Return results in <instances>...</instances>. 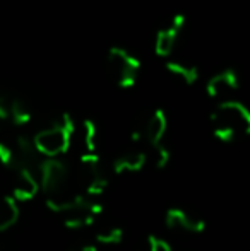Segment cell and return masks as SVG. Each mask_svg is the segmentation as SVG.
<instances>
[{"label": "cell", "instance_id": "obj_2", "mask_svg": "<svg viewBox=\"0 0 250 251\" xmlns=\"http://www.w3.org/2000/svg\"><path fill=\"white\" fill-rule=\"evenodd\" d=\"M74 130H76V125H74L72 116L69 113H62L50 126L40 130L33 137L34 149L47 159L58 157L70 149Z\"/></svg>", "mask_w": 250, "mask_h": 251}, {"label": "cell", "instance_id": "obj_10", "mask_svg": "<svg viewBox=\"0 0 250 251\" xmlns=\"http://www.w3.org/2000/svg\"><path fill=\"white\" fill-rule=\"evenodd\" d=\"M40 192V183H38L36 171L26 168L16 169V178L12 185V199L16 201H28L36 197Z\"/></svg>", "mask_w": 250, "mask_h": 251}, {"label": "cell", "instance_id": "obj_1", "mask_svg": "<svg viewBox=\"0 0 250 251\" xmlns=\"http://www.w3.org/2000/svg\"><path fill=\"white\" fill-rule=\"evenodd\" d=\"M211 128L221 142H235L250 133V113L242 102L228 100L214 108L209 116Z\"/></svg>", "mask_w": 250, "mask_h": 251}, {"label": "cell", "instance_id": "obj_20", "mask_svg": "<svg viewBox=\"0 0 250 251\" xmlns=\"http://www.w3.org/2000/svg\"><path fill=\"white\" fill-rule=\"evenodd\" d=\"M70 251H98V250H96V246L84 245V246H77V248H72Z\"/></svg>", "mask_w": 250, "mask_h": 251}, {"label": "cell", "instance_id": "obj_8", "mask_svg": "<svg viewBox=\"0 0 250 251\" xmlns=\"http://www.w3.org/2000/svg\"><path fill=\"white\" fill-rule=\"evenodd\" d=\"M238 87H240L238 74L235 72L233 69H224L207 80L206 91L214 100L228 101V98H230L235 91H238Z\"/></svg>", "mask_w": 250, "mask_h": 251}, {"label": "cell", "instance_id": "obj_11", "mask_svg": "<svg viewBox=\"0 0 250 251\" xmlns=\"http://www.w3.org/2000/svg\"><path fill=\"white\" fill-rule=\"evenodd\" d=\"M167 128H168L167 115H165L163 109H156V111L151 113V116L144 123V126H140V130H142V140H146L151 149H153V147L161 144L165 133H167Z\"/></svg>", "mask_w": 250, "mask_h": 251}, {"label": "cell", "instance_id": "obj_9", "mask_svg": "<svg viewBox=\"0 0 250 251\" xmlns=\"http://www.w3.org/2000/svg\"><path fill=\"white\" fill-rule=\"evenodd\" d=\"M165 222L173 231L190 232V234H199L206 229V222L202 219L184 208H170L165 215Z\"/></svg>", "mask_w": 250, "mask_h": 251}, {"label": "cell", "instance_id": "obj_3", "mask_svg": "<svg viewBox=\"0 0 250 251\" xmlns=\"http://www.w3.org/2000/svg\"><path fill=\"white\" fill-rule=\"evenodd\" d=\"M36 176L40 188L47 193V200H62L74 195L69 183L70 169L58 157L41 161L36 169Z\"/></svg>", "mask_w": 250, "mask_h": 251}, {"label": "cell", "instance_id": "obj_15", "mask_svg": "<svg viewBox=\"0 0 250 251\" xmlns=\"http://www.w3.org/2000/svg\"><path fill=\"white\" fill-rule=\"evenodd\" d=\"M19 219V207L12 197H0V231L12 227Z\"/></svg>", "mask_w": 250, "mask_h": 251}, {"label": "cell", "instance_id": "obj_14", "mask_svg": "<svg viewBox=\"0 0 250 251\" xmlns=\"http://www.w3.org/2000/svg\"><path fill=\"white\" fill-rule=\"evenodd\" d=\"M33 118V109L29 102L23 98H9V122L17 126H24Z\"/></svg>", "mask_w": 250, "mask_h": 251}, {"label": "cell", "instance_id": "obj_16", "mask_svg": "<svg viewBox=\"0 0 250 251\" xmlns=\"http://www.w3.org/2000/svg\"><path fill=\"white\" fill-rule=\"evenodd\" d=\"M83 132H84V147L86 152L94 154L98 149V126L93 120H84L83 123Z\"/></svg>", "mask_w": 250, "mask_h": 251}, {"label": "cell", "instance_id": "obj_12", "mask_svg": "<svg viewBox=\"0 0 250 251\" xmlns=\"http://www.w3.org/2000/svg\"><path fill=\"white\" fill-rule=\"evenodd\" d=\"M147 155L140 151L127 152V154L118 155L113 161V171L117 175H129V173H137L146 166Z\"/></svg>", "mask_w": 250, "mask_h": 251}, {"label": "cell", "instance_id": "obj_17", "mask_svg": "<svg viewBox=\"0 0 250 251\" xmlns=\"http://www.w3.org/2000/svg\"><path fill=\"white\" fill-rule=\"evenodd\" d=\"M124 239V231L120 227H107L96 234V241L105 246L118 245Z\"/></svg>", "mask_w": 250, "mask_h": 251}, {"label": "cell", "instance_id": "obj_19", "mask_svg": "<svg viewBox=\"0 0 250 251\" xmlns=\"http://www.w3.org/2000/svg\"><path fill=\"white\" fill-rule=\"evenodd\" d=\"M153 151H154V164H156V168L165 169L168 166V162H170V157H171L170 151H168L165 146H161V144L156 147H153Z\"/></svg>", "mask_w": 250, "mask_h": 251}, {"label": "cell", "instance_id": "obj_4", "mask_svg": "<svg viewBox=\"0 0 250 251\" xmlns=\"http://www.w3.org/2000/svg\"><path fill=\"white\" fill-rule=\"evenodd\" d=\"M107 72L117 87L130 89L137 82L140 62L130 51L120 47H113L107 53Z\"/></svg>", "mask_w": 250, "mask_h": 251}, {"label": "cell", "instance_id": "obj_5", "mask_svg": "<svg viewBox=\"0 0 250 251\" xmlns=\"http://www.w3.org/2000/svg\"><path fill=\"white\" fill-rule=\"evenodd\" d=\"M77 176L84 183V190L89 197H100L107 190V176L101 168L100 155L94 152H84L77 162Z\"/></svg>", "mask_w": 250, "mask_h": 251}, {"label": "cell", "instance_id": "obj_6", "mask_svg": "<svg viewBox=\"0 0 250 251\" xmlns=\"http://www.w3.org/2000/svg\"><path fill=\"white\" fill-rule=\"evenodd\" d=\"M185 26V16L184 14H173L168 17V21L156 31V38H154V51L158 56H167L171 55L175 50L178 41V34Z\"/></svg>", "mask_w": 250, "mask_h": 251}, {"label": "cell", "instance_id": "obj_7", "mask_svg": "<svg viewBox=\"0 0 250 251\" xmlns=\"http://www.w3.org/2000/svg\"><path fill=\"white\" fill-rule=\"evenodd\" d=\"M103 207L91 199L81 195L77 203L65 214V227L67 229H83L94 224L96 217L101 214Z\"/></svg>", "mask_w": 250, "mask_h": 251}, {"label": "cell", "instance_id": "obj_13", "mask_svg": "<svg viewBox=\"0 0 250 251\" xmlns=\"http://www.w3.org/2000/svg\"><path fill=\"white\" fill-rule=\"evenodd\" d=\"M167 72L177 80H180L184 86H194L199 80V69L192 63L185 62H167Z\"/></svg>", "mask_w": 250, "mask_h": 251}, {"label": "cell", "instance_id": "obj_18", "mask_svg": "<svg viewBox=\"0 0 250 251\" xmlns=\"http://www.w3.org/2000/svg\"><path fill=\"white\" fill-rule=\"evenodd\" d=\"M0 164L9 169H14V171L17 169V155L16 151H14V146L3 142V140H0Z\"/></svg>", "mask_w": 250, "mask_h": 251}]
</instances>
